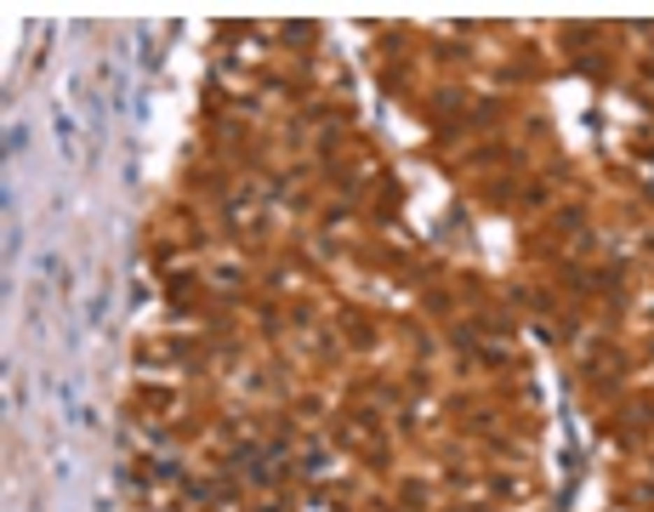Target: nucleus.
Wrapping results in <instances>:
<instances>
[{
	"label": "nucleus",
	"instance_id": "2",
	"mask_svg": "<svg viewBox=\"0 0 654 512\" xmlns=\"http://www.w3.org/2000/svg\"><path fill=\"white\" fill-rule=\"evenodd\" d=\"M29 148V125H6V154H23Z\"/></svg>",
	"mask_w": 654,
	"mask_h": 512
},
{
	"label": "nucleus",
	"instance_id": "1",
	"mask_svg": "<svg viewBox=\"0 0 654 512\" xmlns=\"http://www.w3.org/2000/svg\"><path fill=\"white\" fill-rule=\"evenodd\" d=\"M57 143H63V154H69V159H80V143H74V120H69L63 108H57Z\"/></svg>",
	"mask_w": 654,
	"mask_h": 512
}]
</instances>
